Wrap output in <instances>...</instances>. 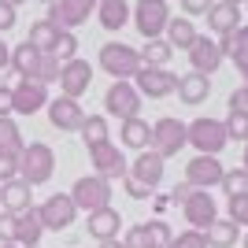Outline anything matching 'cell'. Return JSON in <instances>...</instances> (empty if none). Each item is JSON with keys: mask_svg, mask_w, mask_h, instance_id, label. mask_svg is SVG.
Here are the masks:
<instances>
[{"mask_svg": "<svg viewBox=\"0 0 248 248\" xmlns=\"http://www.w3.org/2000/svg\"><path fill=\"white\" fill-rule=\"evenodd\" d=\"M218 48H222V56H230L237 63V71L245 74V82H248V26H237L233 33H222Z\"/></svg>", "mask_w": 248, "mask_h": 248, "instance_id": "44dd1931", "label": "cell"}, {"mask_svg": "<svg viewBox=\"0 0 248 248\" xmlns=\"http://www.w3.org/2000/svg\"><path fill=\"white\" fill-rule=\"evenodd\" d=\"M111 182L108 178H100V174H85V178H78L71 186V200L78 204V211H100V207H111Z\"/></svg>", "mask_w": 248, "mask_h": 248, "instance_id": "3957f363", "label": "cell"}, {"mask_svg": "<svg viewBox=\"0 0 248 248\" xmlns=\"http://www.w3.org/2000/svg\"><path fill=\"white\" fill-rule=\"evenodd\" d=\"M11 26H15V8H11L8 0H0V33L11 30Z\"/></svg>", "mask_w": 248, "mask_h": 248, "instance_id": "7dc6e473", "label": "cell"}, {"mask_svg": "<svg viewBox=\"0 0 248 248\" xmlns=\"http://www.w3.org/2000/svg\"><path fill=\"white\" fill-rule=\"evenodd\" d=\"M60 71H63V63L56 60V56H41V63H37V82L41 85H52V82H60Z\"/></svg>", "mask_w": 248, "mask_h": 248, "instance_id": "74e56055", "label": "cell"}, {"mask_svg": "<svg viewBox=\"0 0 248 248\" xmlns=\"http://www.w3.org/2000/svg\"><path fill=\"white\" fill-rule=\"evenodd\" d=\"M204 241H207V248H233L241 241V226L233 218H215L204 230Z\"/></svg>", "mask_w": 248, "mask_h": 248, "instance_id": "d4e9b609", "label": "cell"}, {"mask_svg": "<svg viewBox=\"0 0 248 248\" xmlns=\"http://www.w3.org/2000/svg\"><path fill=\"white\" fill-rule=\"evenodd\" d=\"M134 85L141 96H152V100H163V96H170L178 89V78L167 67H141V71L134 74Z\"/></svg>", "mask_w": 248, "mask_h": 248, "instance_id": "7c38bea8", "label": "cell"}, {"mask_svg": "<svg viewBox=\"0 0 248 248\" xmlns=\"http://www.w3.org/2000/svg\"><path fill=\"white\" fill-rule=\"evenodd\" d=\"M200 33H197V26L189 19H170L167 22V41H170V48H186L189 52V45L197 41Z\"/></svg>", "mask_w": 248, "mask_h": 248, "instance_id": "1f68e13d", "label": "cell"}, {"mask_svg": "<svg viewBox=\"0 0 248 248\" xmlns=\"http://www.w3.org/2000/svg\"><path fill=\"white\" fill-rule=\"evenodd\" d=\"M22 152H26V141H22V134H19V126H15V119H0V155L19 163V155H22Z\"/></svg>", "mask_w": 248, "mask_h": 248, "instance_id": "f1b7e54d", "label": "cell"}, {"mask_svg": "<svg viewBox=\"0 0 248 248\" xmlns=\"http://www.w3.org/2000/svg\"><path fill=\"white\" fill-rule=\"evenodd\" d=\"M211 4H215V0H182L186 15H207V11H211Z\"/></svg>", "mask_w": 248, "mask_h": 248, "instance_id": "f6af8a7d", "label": "cell"}, {"mask_svg": "<svg viewBox=\"0 0 248 248\" xmlns=\"http://www.w3.org/2000/svg\"><path fill=\"white\" fill-rule=\"evenodd\" d=\"M82 141L85 148H93V145H104V141H111V130H108V115H85V123H82Z\"/></svg>", "mask_w": 248, "mask_h": 248, "instance_id": "4dcf8cb0", "label": "cell"}, {"mask_svg": "<svg viewBox=\"0 0 248 248\" xmlns=\"http://www.w3.org/2000/svg\"><path fill=\"white\" fill-rule=\"evenodd\" d=\"M245 170H248V141H245Z\"/></svg>", "mask_w": 248, "mask_h": 248, "instance_id": "db71d44e", "label": "cell"}, {"mask_svg": "<svg viewBox=\"0 0 248 248\" xmlns=\"http://www.w3.org/2000/svg\"><path fill=\"white\" fill-rule=\"evenodd\" d=\"M52 174H56V152H52L45 141H33V145H26V152L19 155V178L26 182V186H45V182H52Z\"/></svg>", "mask_w": 248, "mask_h": 248, "instance_id": "6da1fadb", "label": "cell"}, {"mask_svg": "<svg viewBox=\"0 0 248 248\" xmlns=\"http://www.w3.org/2000/svg\"><path fill=\"white\" fill-rule=\"evenodd\" d=\"M15 115V104H11V89L0 85V119H11Z\"/></svg>", "mask_w": 248, "mask_h": 248, "instance_id": "c3c4849f", "label": "cell"}, {"mask_svg": "<svg viewBox=\"0 0 248 248\" xmlns=\"http://www.w3.org/2000/svg\"><path fill=\"white\" fill-rule=\"evenodd\" d=\"M56 37H60V30H56V26H52L48 19H37V22L30 26V37H26V41H30L37 52L52 56V48H56Z\"/></svg>", "mask_w": 248, "mask_h": 248, "instance_id": "f546056e", "label": "cell"}, {"mask_svg": "<svg viewBox=\"0 0 248 248\" xmlns=\"http://www.w3.org/2000/svg\"><path fill=\"white\" fill-rule=\"evenodd\" d=\"M0 207L11 211V215H19V211H30L33 207V186H26L22 178H11L0 186Z\"/></svg>", "mask_w": 248, "mask_h": 248, "instance_id": "ffe728a7", "label": "cell"}, {"mask_svg": "<svg viewBox=\"0 0 248 248\" xmlns=\"http://www.w3.org/2000/svg\"><path fill=\"white\" fill-rule=\"evenodd\" d=\"M96 15H100V26L104 30H123L130 22V4L126 0H96Z\"/></svg>", "mask_w": 248, "mask_h": 248, "instance_id": "4316f807", "label": "cell"}, {"mask_svg": "<svg viewBox=\"0 0 248 248\" xmlns=\"http://www.w3.org/2000/svg\"><path fill=\"white\" fill-rule=\"evenodd\" d=\"M145 230H148V241H152V248H167L170 241H174V233H170V226H167L163 218H148Z\"/></svg>", "mask_w": 248, "mask_h": 248, "instance_id": "8d00e7d4", "label": "cell"}, {"mask_svg": "<svg viewBox=\"0 0 248 248\" xmlns=\"http://www.w3.org/2000/svg\"><path fill=\"white\" fill-rule=\"evenodd\" d=\"M163 174H167V159L159 152H152V148L137 152V159H130V170H126V178H134L137 186H145V189H155L163 182Z\"/></svg>", "mask_w": 248, "mask_h": 248, "instance_id": "4fadbf2b", "label": "cell"}, {"mask_svg": "<svg viewBox=\"0 0 248 248\" xmlns=\"http://www.w3.org/2000/svg\"><path fill=\"white\" fill-rule=\"evenodd\" d=\"M186 145H189V123H182L174 115L152 123V152H159L163 159H170V155H178Z\"/></svg>", "mask_w": 248, "mask_h": 248, "instance_id": "277c9868", "label": "cell"}, {"mask_svg": "<svg viewBox=\"0 0 248 248\" xmlns=\"http://www.w3.org/2000/svg\"><path fill=\"white\" fill-rule=\"evenodd\" d=\"M11 178H19V163L0 155V186H4V182H11Z\"/></svg>", "mask_w": 248, "mask_h": 248, "instance_id": "bcb514c9", "label": "cell"}, {"mask_svg": "<svg viewBox=\"0 0 248 248\" xmlns=\"http://www.w3.org/2000/svg\"><path fill=\"white\" fill-rule=\"evenodd\" d=\"M8 67H11V45L0 41V71H8Z\"/></svg>", "mask_w": 248, "mask_h": 248, "instance_id": "f907efd6", "label": "cell"}, {"mask_svg": "<svg viewBox=\"0 0 248 248\" xmlns=\"http://www.w3.org/2000/svg\"><path fill=\"white\" fill-rule=\"evenodd\" d=\"M241 245H245V248H248V230H245V233H241Z\"/></svg>", "mask_w": 248, "mask_h": 248, "instance_id": "f5cc1de1", "label": "cell"}, {"mask_svg": "<svg viewBox=\"0 0 248 248\" xmlns=\"http://www.w3.org/2000/svg\"><path fill=\"white\" fill-rule=\"evenodd\" d=\"M37 218H41L45 233H48V230L60 233V230H67L74 218H78V204L71 200V193H52V197L37 207Z\"/></svg>", "mask_w": 248, "mask_h": 248, "instance_id": "ba28073f", "label": "cell"}, {"mask_svg": "<svg viewBox=\"0 0 248 248\" xmlns=\"http://www.w3.org/2000/svg\"><path fill=\"white\" fill-rule=\"evenodd\" d=\"M41 237H45V226H41V218H37V207L19 211V215H15V245L19 248H37Z\"/></svg>", "mask_w": 248, "mask_h": 248, "instance_id": "7402d4cb", "label": "cell"}, {"mask_svg": "<svg viewBox=\"0 0 248 248\" xmlns=\"http://www.w3.org/2000/svg\"><path fill=\"white\" fill-rule=\"evenodd\" d=\"M245 4H248V0H245Z\"/></svg>", "mask_w": 248, "mask_h": 248, "instance_id": "91938a15", "label": "cell"}, {"mask_svg": "<svg viewBox=\"0 0 248 248\" xmlns=\"http://www.w3.org/2000/svg\"><path fill=\"white\" fill-rule=\"evenodd\" d=\"M222 48H218V41H211V37H197V41L189 45V63H193V71L197 74H215L218 67H222Z\"/></svg>", "mask_w": 248, "mask_h": 248, "instance_id": "d6986e66", "label": "cell"}, {"mask_svg": "<svg viewBox=\"0 0 248 248\" xmlns=\"http://www.w3.org/2000/svg\"><path fill=\"white\" fill-rule=\"evenodd\" d=\"M37 248H41V245H37Z\"/></svg>", "mask_w": 248, "mask_h": 248, "instance_id": "680465c9", "label": "cell"}, {"mask_svg": "<svg viewBox=\"0 0 248 248\" xmlns=\"http://www.w3.org/2000/svg\"><path fill=\"white\" fill-rule=\"evenodd\" d=\"M123 186H126V197H134V200H148V197H152V189L137 186L134 178H123Z\"/></svg>", "mask_w": 248, "mask_h": 248, "instance_id": "ee69618b", "label": "cell"}, {"mask_svg": "<svg viewBox=\"0 0 248 248\" xmlns=\"http://www.w3.org/2000/svg\"><path fill=\"white\" fill-rule=\"evenodd\" d=\"M170 56H174V48H170L167 37H152V41H145V48H141V63H145V67H167Z\"/></svg>", "mask_w": 248, "mask_h": 248, "instance_id": "d6a6232c", "label": "cell"}, {"mask_svg": "<svg viewBox=\"0 0 248 248\" xmlns=\"http://www.w3.org/2000/svg\"><path fill=\"white\" fill-rule=\"evenodd\" d=\"M230 4H237V8H241V4H245V0H230Z\"/></svg>", "mask_w": 248, "mask_h": 248, "instance_id": "11a10c76", "label": "cell"}, {"mask_svg": "<svg viewBox=\"0 0 248 248\" xmlns=\"http://www.w3.org/2000/svg\"><path fill=\"white\" fill-rule=\"evenodd\" d=\"M222 174H226V167L218 163V155H193L186 163V182L193 189H215L222 186Z\"/></svg>", "mask_w": 248, "mask_h": 248, "instance_id": "5bb4252c", "label": "cell"}, {"mask_svg": "<svg viewBox=\"0 0 248 248\" xmlns=\"http://www.w3.org/2000/svg\"><path fill=\"white\" fill-rule=\"evenodd\" d=\"M119 137H123V148L145 152V148H152V123H145L141 115H134V119H126V123H123Z\"/></svg>", "mask_w": 248, "mask_h": 248, "instance_id": "603a6c76", "label": "cell"}, {"mask_svg": "<svg viewBox=\"0 0 248 248\" xmlns=\"http://www.w3.org/2000/svg\"><path fill=\"white\" fill-rule=\"evenodd\" d=\"M123 245H126V248H152V241H148V230H145V222H137V226H130V230H126Z\"/></svg>", "mask_w": 248, "mask_h": 248, "instance_id": "ab89813d", "label": "cell"}, {"mask_svg": "<svg viewBox=\"0 0 248 248\" xmlns=\"http://www.w3.org/2000/svg\"><path fill=\"white\" fill-rule=\"evenodd\" d=\"M41 56H45V52H37L30 41L15 45V48H11V71L19 74V78H33V74H37V63H41Z\"/></svg>", "mask_w": 248, "mask_h": 248, "instance_id": "83f0119b", "label": "cell"}, {"mask_svg": "<svg viewBox=\"0 0 248 248\" xmlns=\"http://www.w3.org/2000/svg\"><path fill=\"white\" fill-rule=\"evenodd\" d=\"M230 111H245L248 115V82L241 85L237 93H230Z\"/></svg>", "mask_w": 248, "mask_h": 248, "instance_id": "7bdbcfd3", "label": "cell"}, {"mask_svg": "<svg viewBox=\"0 0 248 248\" xmlns=\"http://www.w3.org/2000/svg\"><path fill=\"white\" fill-rule=\"evenodd\" d=\"M182 215H186L189 230H200V233H204V230L218 218V204H215V197H211L207 189H193L189 200L182 204Z\"/></svg>", "mask_w": 248, "mask_h": 248, "instance_id": "8fae6325", "label": "cell"}, {"mask_svg": "<svg viewBox=\"0 0 248 248\" xmlns=\"http://www.w3.org/2000/svg\"><path fill=\"white\" fill-rule=\"evenodd\" d=\"M167 248H207V241H204V233H200V230H186V233H178Z\"/></svg>", "mask_w": 248, "mask_h": 248, "instance_id": "60d3db41", "label": "cell"}, {"mask_svg": "<svg viewBox=\"0 0 248 248\" xmlns=\"http://www.w3.org/2000/svg\"><path fill=\"white\" fill-rule=\"evenodd\" d=\"M100 248H126V245H123V241H104Z\"/></svg>", "mask_w": 248, "mask_h": 248, "instance_id": "816d5d0a", "label": "cell"}, {"mask_svg": "<svg viewBox=\"0 0 248 248\" xmlns=\"http://www.w3.org/2000/svg\"><path fill=\"white\" fill-rule=\"evenodd\" d=\"M41 4H56V0H41Z\"/></svg>", "mask_w": 248, "mask_h": 248, "instance_id": "6f0895ef", "label": "cell"}, {"mask_svg": "<svg viewBox=\"0 0 248 248\" xmlns=\"http://www.w3.org/2000/svg\"><path fill=\"white\" fill-rule=\"evenodd\" d=\"M0 245H15V215L0 211Z\"/></svg>", "mask_w": 248, "mask_h": 248, "instance_id": "b9f144b4", "label": "cell"}, {"mask_svg": "<svg viewBox=\"0 0 248 248\" xmlns=\"http://www.w3.org/2000/svg\"><path fill=\"white\" fill-rule=\"evenodd\" d=\"M11 104L15 115H37L41 108H48V85H41L37 78H19V85L11 89Z\"/></svg>", "mask_w": 248, "mask_h": 248, "instance_id": "9a60e30c", "label": "cell"}, {"mask_svg": "<svg viewBox=\"0 0 248 248\" xmlns=\"http://www.w3.org/2000/svg\"><path fill=\"white\" fill-rule=\"evenodd\" d=\"M134 22H137V30H141L145 41L163 37V33H167V22H170V8H167V0H137Z\"/></svg>", "mask_w": 248, "mask_h": 248, "instance_id": "52a82bcc", "label": "cell"}, {"mask_svg": "<svg viewBox=\"0 0 248 248\" xmlns=\"http://www.w3.org/2000/svg\"><path fill=\"white\" fill-rule=\"evenodd\" d=\"M104 111L115 115L119 123L141 115V93H137V85L134 82H111L108 93H104Z\"/></svg>", "mask_w": 248, "mask_h": 248, "instance_id": "8992f818", "label": "cell"}, {"mask_svg": "<svg viewBox=\"0 0 248 248\" xmlns=\"http://www.w3.org/2000/svg\"><path fill=\"white\" fill-rule=\"evenodd\" d=\"M52 56H56L60 63H67V60H74V56H78V37H74V30H60Z\"/></svg>", "mask_w": 248, "mask_h": 248, "instance_id": "e575fe53", "label": "cell"}, {"mask_svg": "<svg viewBox=\"0 0 248 248\" xmlns=\"http://www.w3.org/2000/svg\"><path fill=\"white\" fill-rule=\"evenodd\" d=\"M85 233L93 241H119V233H123V215L115 211V207H100V211H89L85 215Z\"/></svg>", "mask_w": 248, "mask_h": 248, "instance_id": "ac0fdd59", "label": "cell"}, {"mask_svg": "<svg viewBox=\"0 0 248 248\" xmlns=\"http://www.w3.org/2000/svg\"><path fill=\"white\" fill-rule=\"evenodd\" d=\"M100 67H104V74H111V82H130L145 63H141V52L137 48L111 41L100 48Z\"/></svg>", "mask_w": 248, "mask_h": 248, "instance_id": "7a4b0ae2", "label": "cell"}, {"mask_svg": "<svg viewBox=\"0 0 248 248\" xmlns=\"http://www.w3.org/2000/svg\"><path fill=\"white\" fill-rule=\"evenodd\" d=\"M189 145L197 148V155H218L230 145L222 119H207L204 115V119H197V123H189Z\"/></svg>", "mask_w": 248, "mask_h": 248, "instance_id": "5b68a950", "label": "cell"}, {"mask_svg": "<svg viewBox=\"0 0 248 248\" xmlns=\"http://www.w3.org/2000/svg\"><path fill=\"white\" fill-rule=\"evenodd\" d=\"M96 11V0H56L48 4V22L56 30H74Z\"/></svg>", "mask_w": 248, "mask_h": 248, "instance_id": "30bf717a", "label": "cell"}, {"mask_svg": "<svg viewBox=\"0 0 248 248\" xmlns=\"http://www.w3.org/2000/svg\"><path fill=\"white\" fill-rule=\"evenodd\" d=\"M189 193H193V186H189V182H178V186H174V193H170V200H174V204H186V200H189Z\"/></svg>", "mask_w": 248, "mask_h": 248, "instance_id": "681fc988", "label": "cell"}, {"mask_svg": "<svg viewBox=\"0 0 248 248\" xmlns=\"http://www.w3.org/2000/svg\"><path fill=\"white\" fill-rule=\"evenodd\" d=\"M207 93H211V78L207 74H182L178 78V96H182V104H204Z\"/></svg>", "mask_w": 248, "mask_h": 248, "instance_id": "484cf974", "label": "cell"}, {"mask_svg": "<svg viewBox=\"0 0 248 248\" xmlns=\"http://www.w3.org/2000/svg\"><path fill=\"white\" fill-rule=\"evenodd\" d=\"M207 26L222 37V33H233L241 26V8L237 4H230V0H218V4H211V11H207Z\"/></svg>", "mask_w": 248, "mask_h": 248, "instance_id": "cb8c5ba5", "label": "cell"}, {"mask_svg": "<svg viewBox=\"0 0 248 248\" xmlns=\"http://www.w3.org/2000/svg\"><path fill=\"white\" fill-rule=\"evenodd\" d=\"M226 211H230L226 218H233L237 226H248V193H245V197H233V200H226Z\"/></svg>", "mask_w": 248, "mask_h": 248, "instance_id": "f35d334b", "label": "cell"}, {"mask_svg": "<svg viewBox=\"0 0 248 248\" xmlns=\"http://www.w3.org/2000/svg\"><path fill=\"white\" fill-rule=\"evenodd\" d=\"M222 126H226L230 141H248V115L245 111H230L226 119H222Z\"/></svg>", "mask_w": 248, "mask_h": 248, "instance_id": "d590c367", "label": "cell"}, {"mask_svg": "<svg viewBox=\"0 0 248 248\" xmlns=\"http://www.w3.org/2000/svg\"><path fill=\"white\" fill-rule=\"evenodd\" d=\"M48 123L56 126V130H63V134H78L85 123V111L82 104L71 100V96H56V100H48Z\"/></svg>", "mask_w": 248, "mask_h": 248, "instance_id": "e0dca14e", "label": "cell"}, {"mask_svg": "<svg viewBox=\"0 0 248 248\" xmlns=\"http://www.w3.org/2000/svg\"><path fill=\"white\" fill-rule=\"evenodd\" d=\"M0 248H19V245H0Z\"/></svg>", "mask_w": 248, "mask_h": 248, "instance_id": "9f6ffc18", "label": "cell"}, {"mask_svg": "<svg viewBox=\"0 0 248 248\" xmlns=\"http://www.w3.org/2000/svg\"><path fill=\"white\" fill-rule=\"evenodd\" d=\"M89 163H93V174L108 178V182H115V178H126V170H130V159L123 155V148L115 145V141L93 145V148H89Z\"/></svg>", "mask_w": 248, "mask_h": 248, "instance_id": "9c48e42d", "label": "cell"}, {"mask_svg": "<svg viewBox=\"0 0 248 248\" xmlns=\"http://www.w3.org/2000/svg\"><path fill=\"white\" fill-rule=\"evenodd\" d=\"M222 193H226V200H233V197H245L248 193V170L245 167H237V170H226L222 174Z\"/></svg>", "mask_w": 248, "mask_h": 248, "instance_id": "836d02e7", "label": "cell"}, {"mask_svg": "<svg viewBox=\"0 0 248 248\" xmlns=\"http://www.w3.org/2000/svg\"><path fill=\"white\" fill-rule=\"evenodd\" d=\"M89 85H93V63H89V60H78V56H74V60L63 63V71H60V89H63V96L78 100Z\"/></svg>", "mask_w": 248, "mask_h": 248, "instance_id": "2e32d148", "label": "cell"}]
</instances>
